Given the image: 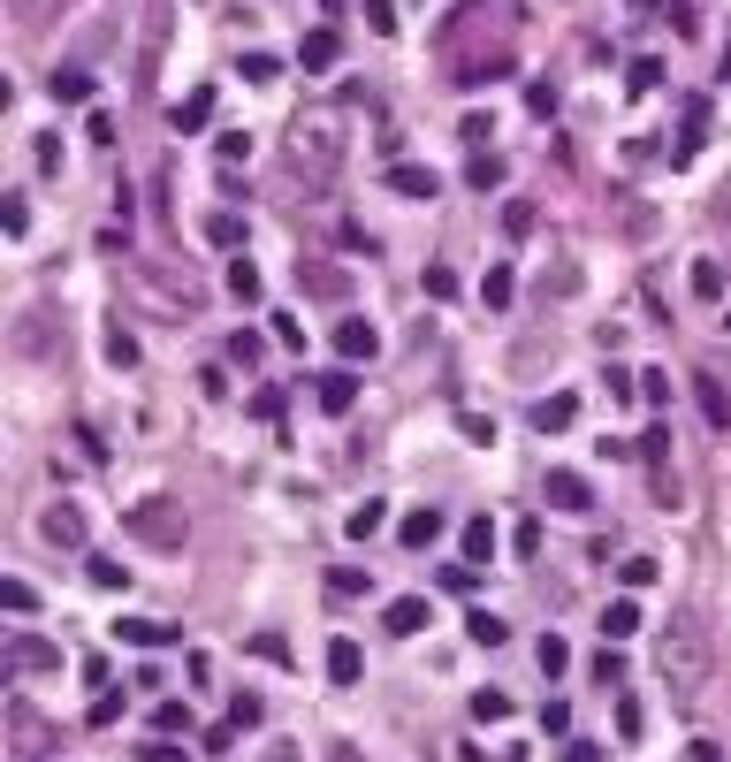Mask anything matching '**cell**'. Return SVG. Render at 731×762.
Returning <instances> with one entry per match:
<instances>
[{
  "instance_id": "cell-1",
  "label": "cell",
  "mask_w": 731,
  "mask_h": 762,
  "mask_svg": "<svg viewBox=\"0 0 731 762\" xmlns=\"http://www.w3.org/2000/svg\"><path fill=\"white\" fill-rule=\"evenodd\" d=\"M709 663H717V648H709V625H701L694 610H671V625H663V640H655V671H663V686H671L678 702H701V686H709Z\"/></svg>"
},
{
  "instance_id": "cell-2",
  "label": "cell",
  "mask_w": 731,
  "mask_h": 762,
  "mask_svg": "<svg viewBox=\"0 0 731 762\" xmlns=\"http://www.w3.org/2000/svg\"><path fill=\"white\" fill-rule=\"evenodd\" d=\"M343 152H351V138H343V107H335V100H312V107L290 115V168L297 175L328 183V175L343 168Z\"/></svg>"
},
{
  "instance_id": "cell-3",
  "label": "cell",
  "mask_w": 731,
  "mask_h": 762,
  "mask_svg": "<svg viewBox=\"0 0 731 762\" xmlns=\"http://www.w3.org/2000/svg\"><path fill=\"white\" fill-rule=\"evenodd\" d=\"M123 526H130L146 549H183V534H191L183 503H168V496H146V503H130V511H123Z\"/></svg>"
},
{
  "instance_id": "cell-4",
  "label": "cell",
  "mask_w": 731,
  "mask_h": 762,
  "mask_svg": "<svg viewBox=\"0 0 731 762\" xmlns=\"http://www.w3.org/2000/svg\"><path fill=\"white\" fill-rule=\"evenodd\" d=\"M168 31H175V0H146V23H138V92H152V77L168 61Z\"/></svg>"
},
{
  "instance_id": "cell-5",
  "label": "cell",
  "mask_w": 731,
  "mask_h": 762,
  "mask_svg": "<svg viewBox=\"0 0 731 762\" xmlns=\"http://www.w3.org/2000/svg\"><path fill=\"white\" fill-rule=\"evenodd\" d=\"M8 671L31 679V671H61V648L46 633H8Z\"/></svg>"
},
{
  "instance_id": "cell-6",
  "label": "cell",
  "mask_w": 731,
  "mask_h": 762,
  "mask_svg": "<svg viewBox=\"0 0 731 762\" xmlns=\"http://www.w3.org/2000/svg\"><path fill=\"white\" fill-rule=\"evenodd\" d=\"M541 496H549L557 511H594V488H586V473H572V465H549Z\"/></svg>"
},
{
  "instance_id": "cell-7",
  "label": "cell",
  "mask_w": 731,
  "mask_h": 762,
  "mask_svg": "<svg viewBox=\"0 0 731 762\" xmlns=\"http://www.w3.org/2000/svg\"><path fill=\"white\" fill-rule=\"evenodd\" d=\"M374 351H381V328H374V320H358V312L335 320V359H343V366H358V359H374Z\"/></svg>"
},
{
  "instance_id": "cell-8",
  "label": "cell",
  "mask_w": 731,
  "mask_h": 762,
  "mask_svg": "<svg viewBox=\"0 0 731 762\" xmlns=\"http://www.w3.org/2000/svg\"><path fill=\"white\" fill-rule=\"evenodd\" d=\"M312 397H320V412L343 420V412L358 405V374H351V366H328V374H312Z\"/></svg>"
},
{
  "instance_id": "cell-9",
  "label": "cell",
  "mask_w": 731,
  "mask_h": 762,
  "mask_svg": "<svg viewBox=\"0 0 731 762\" xmlns=\"http://www.w3.org/2000/svg\"><path fill=\"white\" fill-rule=\"evenodd\" d=\"M381 625H389L397 640H412V633H427V625H435V603H427V595H397V603L381 610Z\"/></svg>"
},
{
  "instance_id": "cell-10",
  "label": "cell",
  "mask_w": 731,
  "mask_h": 762,
  "mask_svg": "<svg viewBox=\"0 0 731 762\" xmlns=\"http://www.w3.org/2000/svg\"><path fill=\"white\" fill-rule=\"evenodd\" d=\"M297 291L305 298H351V275L328 268V260H297Z\"/></svg>"
},
{
  "instance_id": "cell-11",
  "label": "cell",
  "mask_w": 731,
  "mask_h": 762,
  "mask_svg": "<svg viewBox=\"0 0 731 762\" xmlns=\"http://www.w3.org/2000/svg\"><path fill=\"white\" fill-rule=\"evenodd\" d=\"M38 534H46L54 549H84V511H77V503H46Z\"/></svg>"
},
{
  "instance_id": "cell-12",
  "label": "cell",
  "mask_w": 731,
  "mask_h": 762,
  "mask_svg": "<svg viewBox=\"0 0 731 762\" xmlns=\"http://www.w3.org/2000/svg\"><path fill=\"white\" fill-rule=\"evenodd\" d=\"M526 420H534V435H564V428L580 420V397H572V389H557V397H541Z\"/></svg>"
},
{
  "instance_id": "cell-13",
  "label": "cell",
  "mask_w": 731,
  "mask_h": 762,
  "mask_svg": "<svg viewBox=\"0 0 731 762\" xmlns=\"http://www.w3.org/2000/svg\"><path fill=\"white\" fill-rule=\"evenodd\" d=\"M389 191H397V198H435L442 175L435 168H420V160H389Z\"/></svg>"
},
{
  "instance_id": "cell-14",
  "label": "cell",
  "mask_w": 731,
  "mask_h": 762,
  "mask_svg": "<svg viewBox=\"0 0 731 762\" xmlns=\"http://www.w3.org/2000/svg\"><path fill=\"white\" fill-rule=\"evenodd\" d=\"M442 526H449V519H442L435 503H420V511H404L397 542H404V549H435V542H442Z\"/></svg>"
},
{
  "instance_id": "cell-15",
  "label": "cell",
  "mask_w": 731,
  "mask_h": 762,
  "mask_svg": "<svg viewBox=\"0 0 731 762\" xmlns=\"http://www.w3.org/2000/svg\"><path fill=\"white\" fill-rule=\"evenodd\" d=\"M694 397H701V420H709L717 435H731V397H724V382H717V374H694Z\"/></svg>"
},
{
  "instance_id": "cell-16",
  "label": "cell",
  "mask_w": 731,
  "mask_h": 762,
  "mask_svg": "<svg viewBox=\"0 0 731 762\" xmlns=\"http://www.w3.org/2000/svg\"><path fill=\"white\" fill-rule=\"evenodd\" d=\"M115 640H130V648H168V640H183L175 625H160V617H123L115 625Z\"/></svg>"
},
{
  "instance_id": "cell-17",
  "label": "cell",
  "mask_w": 731,
  "mask_h": 762,
  "mask_svg": "<svg viewBox=\"0 0 731 762\" xmlns=\"http://www.w3.org/2000/svg\"><path fill=\"white\" fill-rule=\"evenodd\" d=\"M335 54H343V38H335L328 23H320V31H305V46H297V61H305L312 77H320V69H335Z\"/></svg>"
},
{
  "instance_id": "cell-18",
  "label": "cell",
  "mask_w": 731,
  "mask_h": 762,
  "mask_svg": "<svg viewBox=\"0 0 731 762\" xmlns=\"http://www.w3.org/2000/svg\"><path fill=\"white\" fill-rule=\"evenodd\" d=\"M46 92H54L61 107H92V69H54Z\"/></svg>"
},
{
  "instance_id": "cell-19",
  "label": "cell",
  "mask_w": 731,
  "mask_h": 762,
  "mask_svg": "<svg viewBox=\"0 0 731 762\" xmlns=\"http://www.w3.org/2000/svg\"><path fill=\"white\" fill-rule=\"evenodd\" d=\"M328 679H335V686H358V679H366L358 640H328Z\"/></svg>"
},
{
  "instance_id": "cell-20",
  "label": "cell",
  "mask_w": 731,
  "mask_h": 762,
  "mask_svg": "<svg viewBox=\"0 0 731 762\" xmlns=\"http://www.w3.org/2000/svg\"><path fill=\"white\" fill-rule=\"evenodd\" d=\"M511 298H518V275H511V268L495 260V268L480 275V305H488V312H511Z\"/></svg>"
},
{
  "instance_id": "cell-21",
  "label": "cell",
  "mask_w": 731,
  "mask_h": 762,
  "mask_svg": "<svg viewBox=\"0 0 731 762\" xmlns=\"http://www.w3.org/2000/svg\"><path fill=\"white\" fill-rule=\"evenodd\" d=\"M640 457H648V465H655V488H663V496H671V428H663V420H655V428H648V435H640Z\"/></svg>"
},
{
  "instance_id": "cell-22",
  "label": "cell",
  "mask_w": 731,
  "mask_h": 762,
  "mask_svg": "<svg viewBox=\"0 0 731 762\" xmlns=\"http://www.w3.org/2000/svg\"><path fill=\"white\" fill-rule=\"evenodd\" d=\"M457 549H465V565H488V557H495V519H465Z\"/></svg>"
},
{
  "instance_id": "cell-23",
  "label": "cell",
  "mask_w": 731,
  "mask_h": 762,
  "mask_svg": "<svg viewBox=\"0 0 731 762\" xmlns=\"http://www.w3.org/2000/svg\"><path fill=\"white\" fill-rule=\"evenodd\" d=\"M632 633H640V603H632V595H617V603L602 610V640H632Z\"/></svg>"
},
{
  "instance_id": "cell-24",
  "label": "cell",
  "mask_w": 731,
  "mask_h": 762,
  "mask_svg": "<svg viewBox=\"0 0 731 762\" xmlns=\"http://www.w3.org/2000/svg\"><path fill=\"white\" fill-rule=\"evenodd\" d=\"M206 123H214V84H198V92L175 107V130H183V138H191V130H206Z\"/></svg>"
},
{
  "instance_id": "cell-25",
  "label": "cell",
  "mask_w": 731,
  "mask_h": 762,
  "mask_svg": "<svg viewBox=\"0 0 731 762\" xmlns=\"http://www.w3.org/2000/svg\"><path fill=\"white\" fill-rule=\"evenodd\" d=\"M465 640H472V648H503V640H511V625H503L495 610H472V617H465Z\"/></svg>"
},
{
  "instance_id": "cell-26",
  "label": "cell",
  "mask_w": 731,
  "mask_h": 762,
  "mask_svg": "<svg viewBox=\"0 0 731 762\" xmlns=\"http://www.w3.org/2000/svg\"><path fill=\"white\" fill-rule=\"evenodd\" d=\"M381 526H389V511H381V503H374V496H366V503H358V511H351V519H343V534H351V542H374V534H381Z\"/></svg>"
},
{
  "instance_id": "cell-27",
  "label": "cell",
  "mask_w": 731,
  "mask_h": 762,
  "mask_svg": "<svg viewBox=\"0 0 731 762\" xmlns=\"http://www.w3.org/2000/svg\"><path fill=\"white\" fill-rule=\"evenodd\" d=\"M152 732H168V740H175V732H191V702L160 694V702H152Z\"/></svg>"
},
{
  "instance_id": "cell-28",
  "label": "cell",
  "mask_w": 731,
  "mask_h": 762,
  "mask_svg": "<svg viewBox=\"0 0 731 762\" xmlns=\"http://www.w3.org/2000/svg\"><path fill=\"white\" fill-rule=\"evenodd\" d=\"M503 175H511V168H503V152H472V168H465V183H472V191H495Z\"/></svg>"
},
{
  "instance_id": "cell-29",
  "label": "cell",
  "mask_w": 731,
  "mask_h": 762,
  "mask_svg": "<svg viewBox=\"0 0 731 762\" xmlns=\"http://www.w3.org/2000/svg\"><path fill=\"white\" fill-rule=\"evenodd\" d=\"M206 244L237 252V244H244V214H206Z\"/></svg>"
},
{
  "instance_id": "cell-30",
  "label": "cell",
  "mask_w": 731,
  "mask_h": 762,
  "mask_svg": "<svg viewBox=\"0 0 731 762\" xmlns=\"http://www.w3.org/2000/svg\"><path fill=\"white\" fill-rule=\"evenodd\" d=\"M229 359H237V366H260V359H267V335H260V328H237V335H229Z\"/></svg>"
},
{
  "instance_id": "cell-31",
  "label": "cell",
  "mask_w": 731,
  "mask_h": 762,
  "mask_svg": "<svg viewBox=\"0 0 731 762\" xmlns=\"http://www.w3.org/2000/svg\"><path fill=\"white\" fill-rule=\"evenodd\" d=\"M655 84H663V61H655V54H640V61L625 69V92H655Z\"/></svg>"
},
{
  "instance_id": "cell-32",
  "label": "cell",
  "mask_w": 731,
  "mask_h": 762,
  "mask_svg": "<svg viewBox=\"0 0 731 762\" xmlns=\"http://www.w3.org/2000/svg\"><path fill=\"white\" fill-rule=\"evenodd\" d=\"M92 588H107V595L130 588V565H123V557H92Z\"/></svg>"
},
{
  "instance_id": "cell-33",
  "label": "cell",
  "mask_w": 731,
  "mask_h": 762,
  "mask_svg": "<svg viewBox=\"0 0 731 762\" xmlns=\"http://www.w3.org/2000/svg\"><path fill=\"white\" fill-rule=\"evenodd\" d=\"M472 717H480V725H503V717H511V694L480 686V694H472Z\"/></svg>"
},
{
  "instance_id": "cell-34",
  "label": "cell",
  "mask_w": 731,
  "mask_h": 762,
  "mask_svg": "<svg viewBox=\"0 0 731 762\" xmlns=\"http://www.w3.org/2000/svg\"><path fill=\"white\" fill-rule=\"evenodd\" d=\"M694 298H724V268H717V260H694Z\"/></svg>"
},
{
  "instance_id": "cell-35",
  "label": "cell",
  "mask_w": 731,
  "mask_h": 762,
  "mask_svg": "<svg viewBox=\"0 0 731 762\" xmlns=\"http://www.w3.org/2000/svg\"><path fill=\"white\" fill-rule=\"evenodd\" d=\"M229 291L244 305H260V268H252V260H229Z\"/></svg>"
},
{
  "instance_id": "cell-36",
  "label": "cell",
  "mask_w": 731,
  "mask_h": 762,
  "mask_svg": "<svg viewBox=\"0 0 731 762\" xmlns=\"http://www.w3.org/2000/svg\"><path fill=\"white\" fill-rule=\"evenodd\" d=\"M640 405H655V412L671 405V374H663V366H648V374H640Z\"/></svg>"
},
{
  "instance_id": "cell-37",
  "label": "cell",
  "mask_w": 731,
  "mask_h": 762,
  "mask_svg": "<svg viewBox=\"0 0 731 762\" xmlns=\"http://www.w3.org/2000/svg\"><path fill=\"white\" fill-rule=\"evenodd\" d=\"M594 686H625V656H617V640L594 656Z\"/></svg>"
},
{
  "instance_id": "cell-38",
  "label": "cell",
  "mask_w": 731,
  "mask_h": 762,
  "mask_svg": "<svg viewBox=\"0 0 731 762\" xmlns=\"http://www.w3.org/2000/svg\"><path fill=\"white\" fill-rule=\"evenodd\" d=\"M260 717H267V702H260V694H237V702H229V725H237V732H252Z\"/></svg>"
},
{
  "instance_id": "cell-39",
  "label": "cell",
  "mask_w": 731,
  "mask_h": 762,
  "mask_svg": "<svg viewBox=\"0 0 731 762\" xmlns=\"http://www.w3.org/2000/svg\"><path fill=\"white\" fill-rule=\"evenodd\" d=\"M0 603L15 610V617H31V610H38V595H31V580H0Z\"/></svg>"
},
{
  "instance_id": "cell-40",
  "label": "cell",
  "mask_w": 731,
  "mask_h": 762,
  "mask_svg": "<svg viewBox=\"0 0 731 762\" xmlns=\"http://www.w3.org/2000/svg\"><path fill=\"white\" fill-rule=\"evenodd\" d=\"M275 77H283L275 54H244V84H275Z\"/></svg>"
},
{
  "instance_id": "cell-41",
  "label": "cell",
  "mask_w": 731,
  "mask_h": 762,
  "mask_svg": "<svg viewBox=\"0 0 731 762\" xmlns=\"http://www.w3.org/2000/svg\"><path fill=\"white\" fill-rule=\"evenodd\" d=\"M0 229H8V237H23V229H31V206H23V198H15V191H8V198H0Z\"/></svg>"
},
{
  "instance_id": "cell-42",
  "label": "cell",
  "mask_w": 731,
  "mask_h": 762,
  "mask_svg": "<svg viewBox=\"0 0 731 762\" xmlns=\"http://www.w3.org/2000/svg\"><path fill=\"white\" fill-rule=\"evenodd\" d=\"M107 359H115V366H138V335H130V328H107Z\"/></svg>"
},
{
  "instance_id": "cell-43",
  "label": "cell",
  "mask_w": 731,
  "mask_h": 762,
  "mask_svg": "<svg viewBox=\"0 0 731 762\" xmlns=\"http://www.w3.org/2000/svg\"><path fill=\"white\" fill-rule=\"evenodd\" d=\"M617 572H625V588H632V595H640V588H655V557H625Z\"/></svg>"
},
{
  "instance_id": "cell-44",
  "label": "cell",
  "mask_w": 731,
  "mask_h": 762,
  "mask_svg": "<svg viewBox=\"0 0 731 762\" xmlns=\"http://www.w3.org/2000/svg\"><path fill=\"white\" fill-rule=\"evenodd\" d=\"M534 656H541V671H549V679H557V671H564V663H572V648H564V640H557V633H541V648H534Z\"/></svg>"
},
{
  "instance_id": "cell-45",
  "label": "cell",
  "mask_w": 731,
  "mask_h": 762,
  "mask_svg": "<svg viewBox=\"0 0 731 762\" xmlns=\"http://www.w3.org/2000/svg\"><path fill=\"white\" fill-rule=\"evenodd\" d=\"M54 8H61V0H8V15H15V23H23V31H31V23H46V15H54Z\"/></svg>"
},
{
  "instance_id": "cell-46",
  "label": "cell",
  "mask_w": 731,
  "mask_h": 762,
  "mask_svg": "<svg viewBox=\"0 0 731 762\" xmlns=\"http://www.w3.org/2000/svg\"><path fill=\"white\" fill-rule=\"evenodd\" d=\"M472 152H488V138H495V115H465V130H457Z\"/></svg>"
},
{
  "instance_id": "cell-47",
  "label": "cell",
  "mask_w": 731,
  "mask_h": 762,
  "mask_svg": "<svg viewBox=\"0 0 731 762\" xmlns=\"http://www.w3.org/2000/svg\"><path fill=\"white\" fill-rule=\"evenodd\" d=\"M138 762H183V748H175V740H168V732H152L146 748H138Z\"/></svg>"
},
{
  "instance_id": "cell-48",
  "label": "cell",
  "mask_w": 731,
  "mask_h": 762,
  "mask_svg": "<svg viewBox=\"0 0 731 762\" xmlns=\"http://www.w3.org/2000/svg\"><path fill=\"white\" fill-rule=\"evenodd\" d=\"M526 107L549 123V115H557V84H526Z\"/></svg>"
},
{
  "instance_id": "cell-49",
  "label": "cell",
  "mask_w": 731,
  "mask_h": 762,
  "mask_svg": "<svg viewBox=\"0 0 731 762\" xmlns=\"http://www.w3.org/2000/svg\"><path fill=\"white\" fill-rule=\"evenodd\" d=\"M503 229H511V237H526V229H534V206H526V198H511V206H503Z\"/></svg>"
},
{
  "instance_id": "cell-50",
  "label": "cell",
  "mask_w": 731,
  "mask_h": 762,
  "mask_svg": "<svg viewBox=\"0 0 731 762\" xmlns=\"http://www.w3.org/2000/svg\"><path fill=\"white\" fill-rule=\"evenodd\" d=\"M328 588H335V595H366V572H358V565H343V572H328Z\"/></svg>"
},
{
  "instance_id": "cell-51",
  "label": "cell",
  "mask_w": 731,
  "mask_h": 762,
  "mask_svg": "<svg viewBox=\"0 0 731 762\" xmlns=\"http://www.w3.org/2000/svg\"><path fill=\"white\" fill-rule=\"evenodd\" d=\"M84 717H92V725H115V717H123V694H115V686H107V694H100V702H92V709H84Z\"/></svg>"
},
{
  "instance_id": "cell-52",
  "label": "cell",
  "mask_w": 731,
  "mask_h": 762,
  "mask_svg": "<svg viewBox=\"0 0 731 762\" xmlns=\"http://www.w3.org/2000/svg\"><path fill=\"white\" fill-rule=\"evenodd\" d=\"M214 152H221V168H237V160H252V138H237V130H229Z\"/></svg>"
},
{
  "instance_id": "cell-53",
  "label": "cell",
  "mask_w": 731,
  "mask_h": 762,
  "mask_svg": "<svg viewBox=\"0 0 731 762\" xmlns=\"http://www.w3.org/2000/svg\"><path fill=\"white\" fill-rule=\"evenodd\" d=\"M671 23H678V38H694V31H701V15H694V0H671Z\"/></svg>"
},
{
  "instance_id": "cell-54",
  "label": "cell",
  "mask_w": 731,
  "mask_h": 762,
  "mask_svg": "<svg viewBox=\"0 0 731 762\" xmlns=\"http://www.w3.org/2000/svg\"><path fill=\"white\" fill-rule=\"evenodd\" d=\"M457 428H465L472 443H495V420H480V412H457Z\"/></svg>"
},
{
  "instance_id": "cell-55",
  "label": "cell",
  "mask_w": 731,
  "mask_h": 762,
  "mask_svg": "<svg viewBox=\"0 0 731 762\" xmlns=\"http://www.w3.org/2000/svg\"><path fill=\"white\" fill-rule=\"evenodd\" d=\"M252 648H260V656H267V663H290V640H283V633H260V640H252Z\"/></svg>"
},
{
  "instance_id": "cell-56",
  "label": "cell",
  "mask_w": 731,
  "mask_h": 762,
  "mask_svg": "<svg viewBox=\"0 0 731 762\" xmlns=\"http://www.w3.org/2000/svg\"><path fill=\"white\" fill-rule=\"evenodd\" d=\"M427 298H457V275L449 268H427Z\"/></svg>"
},
{
  "instance_id": "cell-57",
  "label": "cell",
  "mask_w": 731,
  "mask_h": 762,
  "mask_svg": "<svg viewBox=\"0 0 731 762\" xmlns=\"http://www.w3.org/2000/svg\"><path fill=\"white\" fill-rule=\"evenodd\" d=\"M557 762H609V755H602L594 740H572V748H564V755H557Z\"/></svg>"
},
{
  "instance_id": "cell-58",
  "label": "cell",
  "mask_w": 731,
  "mask_h": 762,
  "mask_svg": "<svg viewBox=\"0 0 731 762\" xmlns=\"http://www.w3.org/2000/svg\"><path fill=\"white\" fill-rule=\"evenodd\" d=\"M717 214H724V221H731V183H724V191H717Z\"/></svg>"
},
{
  "instance_id": "cell-59",
  "label": "cell",
  "mask_w": 731,
  "mask_h": 762,
  "mask_svg": "<svg viewBox=\"0 0 731 762\" xmlns=\"http://www.w3.org/2000/svg\"><path fill=\"white\" fill-rule=\"evenodd\" d=\"M717 61H724V77H731V38H724V54H717Z\"/></svg>"
},
{
  "instance_id": "cell-60",
  "label": "cell",
  "mask_w": 731,
  "mask_h": 762,
  "mask_svg": "<svg viewBox=\"0 0 731 762\" xmlns=\"http://www.w3.org/2000/svg\"><path fill=\"white\" fill-rule=\"evenodd\" d=\"M724 328H731V305H724Z\"/></svg>"
}]
</instances>
